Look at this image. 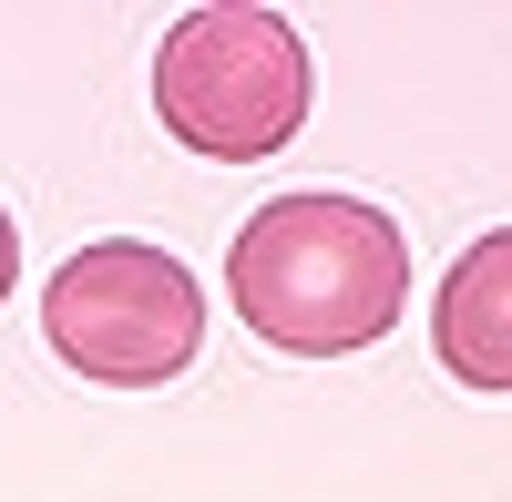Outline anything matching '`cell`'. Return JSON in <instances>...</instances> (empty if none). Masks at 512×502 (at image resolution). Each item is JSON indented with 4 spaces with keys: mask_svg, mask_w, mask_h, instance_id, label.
Instances as JSON below:
<instances>
[{
    "mask_svg": "<svg viewBox=\"0 0 512 502\" xmlns=\"http://www.w3.org/2000/svg\"><path fill=\"white\" fill-rule=\"evenodd\" d=\"M226 308L287 359L379 349L410 308V236L369 195H277L226 246Z\"/></svg>",
    "mask_w": 512,
    "mask_h": 502,
    "instance_id": "obj_1",
    "label": "cell"
},
{
    "mask_svg": "<svg viewBox=\"0 0 512 502\" xmlns=\"http://www.w3.org/2000/svg\"><path fill=\"white\" fill-rule=\"evenodd\" d=\"M308 93H318L308 41L277 11H256V0L185 11L154 52V123L185 154H216V164H256V154L297 144Z\"/></svg>",
    "mask_w": 512,
    "mask_h": 502,
    "instance_id": "obj_2",
    "label": "cell"
},
{
    "mask_svg": "<svg viewBox=\"0 0 512 502\" xmlns=\"http://www.w3.org/2000/svg\"><path fill=\"white\" fill-rule=\"evenodd\" d=\"M41 339L93 390H164L205 349V287L154 236H93L41 277Z\"/></svg>",
    "mask_w": 512,
    "mask_h": 502,
    "instance_id": "obj_3",
    "label": "cell"
},
{
    "mask_svg": "<svg viewBox=\"0 0 512 502\" xmlns=\"http://www.w3.org/2000/svg\"><path fill=\"white\" fill-rule=\"evenodd\" d=\"M431 349L461 390H512V226H482L461 257L441 267L431 298Z\"/></svg>",
    "mask_w": 512,
    "mask_h": 502,
    "instance_id": "obj_4",
    "label": "cell"
},
{
    "mask_svg": "<svg viewBox=\"0 0 512 502\" xmlns=\"http://www.w3.org/2000/svg\"><path fill=\"white\" fill-rule=\"evenodd\" d=\"M11 287H21V226H11V205H0V308H11Z\"/></svg>",
    "mask_w": 512,
    "mask_h": 502,
    "instance_id": "obj_5",
    "label": "cell"
}]
</instances>
